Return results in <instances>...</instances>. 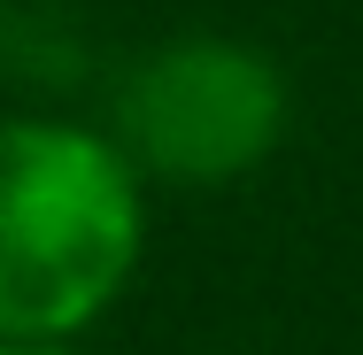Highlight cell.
Returning a JSON list of instances; mask_svg holds the SVG:
<instances>
[{"label":"cell","instance_id":"2","mask_svg":"<svg viewBox=\"0 0 363 355\" xmlns=\"http://www.w3.org/2000/svg\"><path fill=\"white\" fill-rule=\"evenodd\" d=\"M286 132V77L240 39L155 47L116 93V154L170 186L247 178Z\"/></svg>","mask_w":363,"mask_h":355},{"label":"cell","instance_id":"1","mask_svg":"<svg viewBox=\"0 0 363 355\" xmlns=\"http://www.w3.org/2000/svg\"><path fill=\"white\" fill-rule=\"evenodd\" d=\"M140 263V178L77 124H0V340L85 332Z\"/></svg>","mask_w":363,"mask_h":355},{"label":"cell","instance_id":"3","mask_svg":"<svg viewBox=\"0 0 363 355\" xmlns=\"http://www.w3.org/2000/svg\"><path fill=\"white\" fill-rule=\"evenodd\" d=\"M0 355H70L62 340H0Z\"/></svg>","mask_w":363,"mask_h":355}]
</instances>
